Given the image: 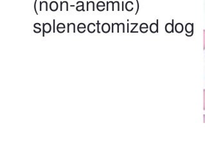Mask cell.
Wrapping results in <instances>:
<instances>
[{
  "instance_id": "6da1fadb",
  "label": "cell",
  "mask_w": 205,
  "mask_h": 153,
  "mask_svg": "<svg viewBox=\"0 0 205 153\" xmlns=\"http://www.w3.org/2000/svg\"><path fill=\"white\" fill-rule=\"evenodd\" d=\"M52 30V26L50 23L43 24V37H45V33H49Z\"/></svg>"
},
{
  "instance_id": "7a4b0ae2",
  "label": "cell",
  "mask_w": 205,
  "mask_h": 153,
  "mask_svg": "<svg viewBox=\"0 0 205 153\" xmlns=\"http://www.w3.org/2000/svg\"><path fill=\"white\" fill-rule=\"evenodd\" d=\"M65 28L66 26L64 23H59L57 25V31L60 33H64L65 32Z\"/></svg>"
},
{
  "instance_id": "3957f363",
  "label": "cell",
  "mask_w": 205,
  "mask_h": 153,
  "mask_svg": "<svg viewBox=\"0 0 205 153\" xmlns=\"http://www.w3.org/2000/svg\"><path fill=\"white\" fill-rule=\"evenodd\" d=\"M58 8H59V5H58L57 2L53 1L50 4V9L52 12L57 11L58 10Z\"/></svg>"
},
{
  "instance_id": "277c9868",
  "label": "cell",
  "mask_w": 205,
  "mask_h": 153,
  "mask_svg": "<svg viewBox=\"0 0 205 153\" xmlns=\"http://www.w3.org/2000/svg\"><path fill=\"white\" fill-rule=\"evenodd\" d=\"M77 6L76 7V10L78 12H80V11H84V3L83 2H80V1H79V2H77Z\"/></svg>"
},
{
  "instance_id": "5b68a950",
  "label": "cell",
  "mask_w": 205,
  "mask_h": 153,
  "mask_svg": "<svg viewBox=\"0 0 205 153\" xmlns=\"http://www.w3.org/2000/svg\"><path fill=\"white\" fill-rule=\"evenodd\" d=\"M86 26L84 23H80L77 26V31L80 33H83L86 32Z\"/></svg>"
},
{
  "instance_id": "8992f818",
  "label": "cell",
  "mask_w": 205,
  "mask_h": 153,
  "mask_svg": "<svg viewBox=\"0 0 205 153\" xmlns=\"http://www.w3.org/2000/svg\"><path fill=\"white\" fill-rule=\"evenodd\" d=\"M105 7H106V5L105 3L103 2H99L97 3L96 5V9L98 11L102 12L105 10Z\"/></svg>"
},
{
  "instance_id": "52a82bcc",
  "label": "cell",
  "mask_w": 205,
  "mask_h": 153,
  "mask_svg": "<svg viewBox=\"0 0 205 153\" xmlns=\"http://www.w3.org/2000/svg\"><path fill=\"white\" fill-rule=\"evenodd\" d=\"M110 25L108 23H104L102 26V31L105 33H107L110 31Z\"/></svg>"
},
{
  "instance_id": "ba28073f",
  "label": "cell",
  "mask_w": 205,
  "mask_h": 153,
  "mask_svg": "<svg viewBox=\"0 0 205 153\" xmlns=\"http://www.w3.org/2000/svg\"><path fill=\"white\" fill-rule=\"evenodd\" d=\"M75 28H76V27H75V24L74 23H68L67 24V33H70L71 31H72L73 33H75V32H76Z\"/></svg>"
},
{
  "instance_id": "9c48e42d",
  "label": "cell",
  "mask_w": 205,
  "mask_h": 153,
  "mask_svg": "<svg viewBox=\"0 0 205 153\" xmlns=\"http://www.w3.org/2000/svg\"><path fill=\"white\" fill-rule=\"evenodd\" d=\"M158 24H156V23H152L150 25V31H151V33H154L156 32H158Z\"/></svg>"
},
{
  "instance_id": "30bf717a",
  "label": "cell",
  "mask_w": 205,
  "mask_h": 153,
  "mask_svg": "<svg viewBox=\"0 0 205 153\" xmlns=\"http://www.w3.org/2000/svg\"><path fill=\"white\" fill-rule=\"evenodd\" d=\"M95 27H96V25L94 23H89L88 24V31L89 33H93L95 32Z\"/></svg>"
},
{
  "instance_id": "8fae6325",
  "label": "cell",
  "mask_w": 205,
  "mask_h": 153,
  "mask_svg": "<svg viewBox=\"0 0 205 153\" xmlns=\"http://www.w3.org/2000/svg\"><path fill=\"white\" fill-rule=\"evenodd\" d=\"M65 8V10L66 11H68V2L64 1V2H60V11H62Z\"/></svg>"
},
{
  "instance_id": "7c38bea8",
  "label": "cell",
  "mask_w": 205,
  "mask_h": 153,
  "mask_svg": "<svg viewBox=\"0 0 205 153\" xmlns=\"http://www.w3.org/2000/svg\"><path fill=\"white\" fill-rule=\"evenodd\" d=\"M165 31L167 33H171L173 32V23H167L165 25Z\"/></svg>"
},
{
  "instance_id": "4fadbf2b",
  "label": "cell",
  "mask_w": 205,
  "mask_h": 153,
  "mask_svg": "<svg viewBox=\"0 0 205 153\" xmlns=\"http://www.w3.org/2000/svg\"><path fill=\"white\" fill-rule=\"evenodd\" d=\"M148 25L146 23H142L141 24L140 27V30L142 33H146L148 31Z\"/></svg>"
},
{
  "instance_id": "5bb4252c",
  "label": "cell",
  "mask_w": 205,
  "mask_h": 153,
  "mask_svg": "<svg viewBox=\"0 0 205 153\" xmlns=\"http://www.w3.org/2000/svg\"><path fill=\"white\" fill-rule=\"evenodd\" d=\"M132 5H133V3L132 2H130V1L127 2L126 3V4H125V9L129 12L132 11L134 9L133 6Z\"/></svg>"
},
{
  "instance_id": "9a60e30c",
  "label": "cell",
  "mask_w": 205,
  "mask_h": 153,
  "mask_svg": "<svg viewBox=\"0 0 205 153\" xmlns=\"http://www.w3.org/2000/svg\"><path fill=\"white\" fill-rule=\"evenodd\" d=\"M115 2H107V11H109V9L111 8L112 11H114L115 10Z\"/></svg>"
},
{
  "instance_id": "2e32d148",
  "label": "cell",
  "mask_w": 205,
  "mask_h": 153,
  "mask_svg": "<svg viewBox=\"0 0 205 153\" xmlns=\"http://www.w3.org/2000/svg\"><path fill=\"white\" fill-rule=\"evenodd\" d=\"M90 7L91 8L93 11H95V3L93 2H87V11H89Z\"/></svg>"
},
{
  "instance_id": "e0dca14e",
  "label": "cell",
  "mask_w": 205,
  "mask_h": 153,
  "mask_svg": "<svg viewBox=\"0 0 205 153\" xmlns=\"http://www.w3.org/2000/svg\"><path fill=\"white\" fill-rule=\"evenodd\" d=\"M119 32V24L118 23H113L112 24V32Z\"/></svg>"
},
{
  "instance_id": "ac0fdd59",
  "label": "cell",
  "mask_w": 205,
  "mask_h": 153,
  "mask_svg": "<svg viewBox=\"0 0 205 153\" xmlns=\"http://www.w3.org/2000/svg\"><path fill=\"white\" fill-rule=\"evenodd\" d=\"M175 30L176 31V32L178 33H181V32H183V24H181V23H178L176 25L175 27Z\"/></svg>"
},
{
  "instance_id": "d6986e66",
  "label": "cell",
  "mask_w": 205,
  "mask_h": 153,
  "mask_svg": "<svg viewBox=\"0 0 205 153\" xmlns=\"http://www.w3.org/2000/svg\"><path fill=\"white\" fill-rule=\"evenodd\" d=\"M39 5H40V7H39V10H40V11H42V9H43V5L45 6V7H46V11H48V3L47 2H45V1H43V2H41L40 3H39Z\"/></svg>"
},
{
  "instance_id": "ffe728a7",
  "label": "cell",
  "mask_w": 205,
  "mask_h": 153,
  "mask_svg": "<svg viewBox=\"0 0 205 153\" xmlns=\"http://www.w3.org/2000/svg\"><path fill=\"white\" fill-rule=\"evenodd\" d=\"M186 30L187 32H190L192 30V26L191 24H187L186 26Z\"/></svg>"
},
{
  "instance_id": "44dd1931",
  "label": "cell",
  "mask_w": 205,
  "mask_h": 153,
  "mask_svg": "<svg viewBox=\"0 0 205 153\" xmlns=\"http://www.w3.org/2000/svg\"><path fill=\"white\" fill-rule=\"evenodd\" d=\"M203 110H205V89L203 90Z\"/></svg>"
},
{
  "instance_id": "7402d4cb",
  "label": "cell",
  "mask_w": 205,
  "mask_h": 153,
  "mask_svg": "<svg viewBox=\"0 0 205 153\" xmlns=\"http://www.w3.org/2000/svg\"><path fill=\"white\" fill-rule=\"evenodd\" d=\"M203 49H205V30H203Z\"/></svg>"
},
{
  "instance_id": "603a6c76",
  "label": "cell",
  "mask_w": 205,
  "mask_h": 153,
  "mask_svg": "<svg viewBox=\"0 0 205 153\" xmlns=\"http://www.w3.org/2000/svg\"><path fill=\"white\" fill-rule=\"evenodd\" d=\"M33 27H34V28L35 29H36V30H38V33H41V28H38V27H37V26H36V24H33Z\"/></svg>"
},
{
  "instance_id": "cb8c5ba5",
  "label": "cell",
  "mask_w": 205,
  "mask_h": 153,
  "mask_svg": "<svg viewBox=\"0 0 205 153\" xmlns=\"http://www.w3.org/2000/svg\"><path fill=\"white\" fill-rule=\"evenodd\" d=\"M37 0H36V1H35V3H34V10H35V12H36V14L37 15H38L39 14H38V12H37V9H36V4H37Z\"/></svg>"
},
{
  "instance_id": "d4e9b609",
  "label": "cell",
  "mask_w": 205,
  "mask_h": 153,
  "mask_svg": "<svg viewBox=\"0 0 205 153\" xmlns=\"http://www.w3.org/2000/svg\"><path fill=\"white\" fill-rule=\"evenodd\" d=\"M56 28H57V27L55 26V19H53V33H55V32Z\"/></svg>"
},
{
  "instance_id": "484cf974",
  "label": "cell",
  "mask_w": 205,
  "mask_h": 153,
  "mask_svg": "<svg viewBox=\"0 0 205 153\" xmlns=\"http://www.w3.org/2000/svg\"><path fill=\"white\" fill-rule=\"evenodd\" d=\"M136 2H137V5H138V7H137V10H136V12L135 14H137L138 12V10H139V3H138V0H136Z\"/></svg>"
},
{
  "instance_id": "4316f807",
  "label": "cell",
  "mask_w": 205,
  "mask_h": 153,
  "mask_svg": "<svg viewBox=\"0 0 205 153\" xmlns=\"http://www.w3.org/2000/svg\"><path fill=\"white\" fill-rule=\"evenodd\" d=\"M96 25H97V32H98V33H100V31H99V26H100V23H99V21H97Z\"/></svg>"
},
{
  "instance_id": "83f0119b",
  "label": "cell",
  "mask_w": 205,
  "mask_h": 153,
  "mask_svg": "<svg viewBox=\"0 0 205 153\" xmlns=\"http://www.w3.org/2000/svg\"><path fill=\"white\" fill-rule=\"evenodd\" d=\"M203 119H204V123H205V114L203 115Z\"/></svg>"
},
{
  "instance_id": "f1b7e54d",
  "label": "cell",
  "mask_w": 205,
  "mask_h": 153,
  "mask_svg": "<svg viewBox=\"0 0 205 153\" xmlns=\"http://www.w3.org/2000/svg\"><path fill=\"white\" fill-rule=\"evenodd\" d=\"M122 5H123V2H122ZM122 10H123V6H122Z\"/></svg>"
}]
</instances>
